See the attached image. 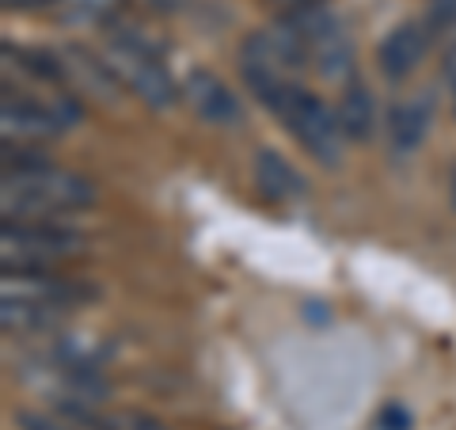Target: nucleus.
Here are the masks:
<instances>
[{
  "instance_id": "nucleus-3",
  "label": "nucleus",
  "mask_w": 456,
  "mask_h": 430,
  "mask_svg": "<svg viewBox=\"0 0 456 430\" xmlns=\"http://www.w3.org/2000/svg\"><path fill=\"white\" fill-rule=\"evenodd\" d=\"M270 111L281 119V126L289 130L301 145L316 156L320 164H338V149H342V126H338V114H331L323 107V99H316L312 92H305L301 84H289Z\"/></svg>"
},
{
  "instance_id": "nucleus-9",
  "label": "nucleus",
  "mask_w": 456,
  "mask_h": 430,
  "mask_svg": "<svg viewBox=\"0 0 456 430\" xmlns=\"http://www.w3.org/2000/svg\"><path fill=\"white\" fill-rule=\"evenodd\" d=\"M430 114H434L430 95H419L411 103H395L388 111V145L395 156H407L422 145L426 130H430Z\"/></svg>"
},
{
  "instance_id": "nucleus-10",
  "label": "nucleus",
  "mask_w": 456,
  "mask_h": 430,
  "mask_svg": "<svg viewBox=\"0 0 456 430\" xmlns=\"http://www.w3.org/2000/svg\"><path fill=\"white\" fill-rule=\"evenodd\" d=\"M308 62L331 80H342V77L354 73V46H350V38H346V31H342L338 20H331L316 38L308 42Z\"/></svg>"
},
{
  "instance_id": "nucleus-20",
  "label": "nucleus",
  "mask_w": 456,
  "mask_h": 430,
  "mask_svg": "<svg viewBox=\"0 0 456 430\" xmlns=\"http://www.w3.org/2000/svg\"><path fill=\"white\" fill-rule=\"evenodd\" d=\"M452 206H456V176H452Z\"/></svg>"
},
{
  "instance_id": "nucleus-16",
  "label": "nucleus",
  "mask_w": 456,
  "mask_h": 430,
  "mask_svg": "<svg viewBox=\"0 0 456 430\" xmlns=\"http://www.w3.org/2000/svg\"><path fill=\"white\" fill-rule=\"evenodd\" d=\"M456 27V0H430V12H426V31L430 35H445Z\"/></svg>"
},
{
  "instance_id": "nucleus-8",
  "label": "nucleus",
  "mask_w": 456,
  "mask_h": 430,
  "mask_svg": "<svg viewBox=\"0 0 456 430\" xmlns=\"http://www.w3.org/2000/svg\"><path fill=\"white\" fill-rule=\"evenodd\" d=\"M65 126L57 119L53 103H35V99H23L12 92H4V134L8 141L20 137V141H42V137H53L61 134Z\"/></svg>"
},
{
  "instance_id": "nucleus-14",
  "label": "nucleus",
  "mask_w": 456,
  "mask_h": 430,
  "mask_svg": "<svg viewBox=\"0 0 456 430\" xmlns=\"http://www.w3.org/2000/svg\"><path fill=\"white\" fill-rule=\"evenodd\" d=\"M57 8H61L65 20H107L114 12L122 8V0H57Z\"/></svg>"
},
{
  "instance_id": "nucleus-7",
  "label": "nucleus",
  "mask_w": 456,
  "mask_h": 430,
  "mask_svg": "<svg viewBox=\"0 0 456 430\" xmlns=\"http://www.w3.org/2000/svg\"><path fill=\"white\" fill-rule=\"evenodd\" d=\"M92 290L80 282H65V278H46V270H8L4 275V297H20V301H38V305H73V301L88 297Z\"/></svg>"
},
{
  "instance_id": "nucleus-12",
  "label": "nucleus",
  "mask_w": 456,
  "mask_h": 430,
  "mask_svg": "<svg viewBox=\"0 0 456 430\" xmlns=\"http://www.w3.org/2000/svg\"><path fill=\"white\" fill-rule=\"evenodd\" d=\"M338 126L350 141H369L377 126V107H373V95H369L362 84H346V92L338 99Z\"/></svg>"
},
{
  "instance_id": "nucleus-2",
  "label": "nucleus",
  "mask_w": 456,
  "mask_h": 430,
  "mask_svg": "<svg viewBox=\"0 0 456 430\" xmlns=\"http://www.w3.org/2000/svg\"><path fill=\"white\" fill-rule=\"evenodd\" d=\"M103 62L110 65V73L118 77L126 88L137 92V99H145L149 107L164 111L179 99V88L171 80L167 69L156 62L152 46L141 35H130V31H114L107 38V50H103Z\"/></svg>"
},
{
  "instance_id": "nucleus-6",
  "label": "nucleus",
  "mask_w": 456,
  "mask_h": 430,
  "mask_svg": "<svg viewBox=\"0 0 456 430\" xmlns=\"http://www.w3.org/2000/svg\"><path fill=\"white\" fill-rule=\"evenodd\" d=\"M426 46H430V31H426V23H399L377 50L380 73L388 80L411 77L419 69V62L426 57Z\"/></svg>"
},
{
  "instance_id": "nucleus-18",
  "label": "nucleus",
  "mask_w": 456,
  "mask_h": 430,
  "mask_svg": "<svg viewBox=\"0 0 456 430\" xmlns=\"http://www.w3.org/2000/svg\"><path fill=\"white\" fill-rule=\"evenodd\" d=\"M20 423H23V430H65L53 419H46V415H35V411H20Z\"/></svg>"
},
{
  "instance_id": "nucleus-1",
  "label": "nucleus",
  "mask_w": 456,
  "mask_h": 430,
  "mask_svg": "<svg viewBox=\"0 0 456 430\" xmlns=\"http://www.w3.org/2000/svg\"><path fill=\"white\" fill-rule=\"evenodd\" d=\"M95 203V187L84 176L61 168H38V171H12L4 176L0 187V206L4 218H31V221H46L53 213H73V210H88Z\"/></svg>"
},
{
  "instance_id": "nucleus-19",
  "label": "nucleus",
  "mask_w": 456,
  "mask_h": 430,
  "mask_svg": "<svg viewBox=\"0 0 456 430\" xmlns=\"http://www.w3.org/2000/svg\"><path fill=\"white\" fill-rule=\"evenodd\" d=\"M441 77H445L449 92H452V99H456V42H452L449 54H445V65H441Z\"/></svg>"
},
{
  "instance_id": "nucleus-11",
  "label": "nucleus",
  "mask_w": 456,
  "mask_h": 430,
  "mask_svg": "<svg viewBox=\"0 0 456 430\" xmlns=\"http://www.w3.org/2000/svg\"><path fill=\"white\" fill-rule=\"evenodd\" d=\"M255 183L270 203H289V198L305 194V183L297 176V168L289 161H281L274 149H263L255 156Z\"/></svg>"
},
{
  "instance_id": "nucleus-15",
  "label": "nucleus",
  "mask_w": 456,
  "mask_h": 430,
  "mask_svg": "<svg viewBox=\"0 0 456 430\" xmlns=\"http://www.w3.org/2000/svg\"><path fill=\"white\" fill-rule=\"evenodd\" d=\"M38 168H50L46 153L38 149H27V145H4V176H12V171H38Z\"/></svg>"
},
{
  "instance_id": "nucleus-5",
  "label": "nucleus",
  "mask_w": 456,
  "mask_h": 430,
  "mask_svg": "<svg viewBox=\"0 0 456 430\" xmlns=\"http://www.w3.org/2000/svg\"><path fill=\"white\" fill-rule=\"evenodd\" d=\"M183 92H187L194 114L202 122H209V126H236L240 119H244V107H240L236 92L228 88L217 73H209V69H198V73H191L187 88H183Z\"/></svg>"
},
{
  "instance_id": "nucleus-4",
  "label": "nucleus",
  "mask_w": 456,
  "mask_h": 430,
  "mask_svg": "<svg viewBox=\"0 0 456 430\" xmlns=\"http://www.w3.org/2000/svg\"><path fill=\"white\" fill-rule=\"evenodd\" d=\"M80 252V236L57 225H4L0 236V260L4 270H46L50 263H61Z\"/></svg>"
},
{
  "instance_id": "nucleus-13",
  "label": "nucleus",
  "mask_w": 456,
  "mask_h": 430,
  "mask_svg": "<svg viewBox=\"0 0 456 430\" xmlns=\"http://www.w3.org/2000/svg\"><path fill=\"white\" fill-rule=\"evenodd\" d=\"M0 320H4L8 332H42V327L61 320V309L57 305H38V301L4 297V305H0Z\"/></svg>"
},
{
  "instance_id": "nucleus-17",
  "label": "nucleus",
  "mask_w": 456,
  "mask_h": 430,
  "mask_svg": "<svg viewBox=\"0 0 456 430\" xmlns=\"http://www.w3.org/2000/svg\"><path fill=\"white\" fill-rule=\"evenodd\" d=\"M380 430H407L411 426V415L403 408H388V411H380V419H377Z\"/></svg>"
}]
</instances>
